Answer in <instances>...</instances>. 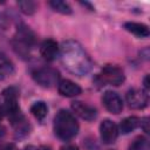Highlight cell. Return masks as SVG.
Returning <instances> with one entry per match:
<instances>
[{
  "instance_id": "d6986e66",
  "label": "cell",
  "mask_w": 150,
  "mask_h": 150,
  "mask_svg": "<svg viewBox=\"0 0 150 150\" xmlns=\"http://www.w3.org/2000/svg\"><path fill=\"white\" fill-rule=\"evenodd\" d=\"M19 7H20V11L25 14H33L36 9V5L35 2L30 1V0H27V1H19L18 2Z\"/></svg>"
},
{
  "instance_id": "cb8c5ba5",
  "label": "cell",
  "mask_w": 150,
  "mask_h": 150,
  "mask_svg": "<svg viewBox=\"0 0 150 150\" xmlns=\"http://www.w3.org/2000/svg\"><path fill=\"white\" fill-rule=\"evenodd\" d=\"M61 150H79V149L75 145H66V146H62Z\"/></svg>"
},
{
  "instance_id": "7c38bea8",
  "label": "cell",
  "mask_w": 150,
  "mask_h": 150,
  "mask_svg": "<svg viewBox=\"0 0 150 150\" xmlns=\"http://www.w3.org/2000/svg\"><path fill=\"white\" fill-rule=\"evenodd\" d=\"M57 90L62 96L66 97H74L81 94L82 89L79 84H76L75 82L70 81V80H62L59 82L57 86Z\"/></svg>"
},
{
  "instance_id": "277c9868",
  "label": "cell",
  "mask_w": 150,
  "mask_h": 150,
  "mask_svg": "<svg viewBox=\"0 0 150 150\" xmlns=\"http://www.w3.org/2000/svg\"><path fill=\"white\" fill-rule=\"evenodd\" d=\"M59 71L52 67H41L33 71V79L35 80V82H38V84H40L41 87L46 88L55 86L59 82Z\"/></svg>"
},
{
  "instance_id": "e0dca14e",
  "label": "cell",
  "mask_w": 150,
  "mask_h": 150,
  "mask_svg": "<svg viewBox=\"0 0 150 150\" xmlns=\"http://www.w3.org/2000/svg\"><path fill=\"white\" fill-rule=\"evenodd\" d=\"M49 6L55 11L59 12L61 14H70L71 13V7L64 2V1H60V0H54L49 2Z\"/></svg>"
},
{
  "instance_id": "9c48e42d",
  "label": "cell",
  "mask_w": 150,
  "mask_h": 150,
  "mask_svg": "<svg viewBox=\"0 0 150 150\" xmlns=\"http://www.w3.org/2000/svg\"><path fill=\"white\" fill-rule=\"evenodd\" d=\"M101 139L105 144H112L118 136V128L111 120H103L100 125Z\"/></svg>"
},
{
  "instance_id": "ba28073f",
  "label": "cell",
  "mask_w": 150,
  "mask_h": 150,
  "mask_svg": "<svg viewBox=\"0 0 150 150\" xmlns=\"http://www.w3.org/2000/svg\"><path fill=\"white\" fill-rule=\"evenodd\" d=\"M102 102H103L105 109L108 111H110L111 114L117 115L123 110V101H122L121 96L115 91H110V90L105 91L103 94Z\"/></svg>"
},
{
  "instance_id": "9a60e30c",
  "label": "cell",
  "mask_w": 150,
  "mask_h": 150,
  "mask_svg": "<svg viewBox=\"0 0 150 150\" xmlns=\"http://www.w3.org/2000/svg\"><path fill=\"white\" fill-rule=\"evenodd\" d=\"M13 71H14V66L12 61L2 52H0V80H4L5 77L12 75Z\"/></svg>"
},
{
  "instance_id": "5bb4252c",
  "label": "cell",
  "mask_w": 150,
  "mask_h": 150,
  "mask_svg": "<svg viewBox=\"0 0 150 150\" xmlns=\"http://www.w3.org/2000/svg\"><path fill=\"white\" fill-rule=\"evenodd\" d=\"M141 124V120L136 116H129V117H125L121 121L120 123V131L124 135L127 134H130L131 131H134L135 129H137Z\"/></svg>"
},
{
  "instance_id": "5b68a950",
  "label": "cell",
  "mask_w": 150,
  "mask_h": 150,
  "mask_svg": "<svg viewBox=\"0 0 150 150\" xmlns=\"http://www.w3.org/2000/svg\"><path fill=\"white\" fill-rule=\"evenodd\" d=\"M96 80L100 81V83H103V86L104 83H109L111 86H120L124 81V74L121 68L109 64L102 69L101 74H98Z\"/></svg>"
},
{
  "instance_id": "4316f807",
  "label": "cell",
  "mask_w": 150,
  "mask_h": 150,
  "mask_svg": "<svg viewBox=\"0 0 150 150\" xmlns=\"http://www.w3.org/2000/svg\"><path fill=\"white\" fill-rule=\"evenodd\" d=\"M2 112H4V109H2V107L0 105V120H1V117H2Z\"/></svg>"
},
{
  "instance_id": "4fadbf2b",
  "label": "cell",
  "mask_w": 150,
  "mask_h": 150,
  "mask_svg": "<svg viewBox=\"0 0 150 150\" xmlns=\"http://www.w3.org/2000/svg\"><path fill=\"white\" fill-rule=\"evenodd\" d=\"M124 28L138 38H148L150 34L148 26L139 22H125Z\"/></svg>"
},
{
  "instance_id": "7a4b0ae2",
  "label": "cell",
  "mask_w": 150,
  "mask_h": 150,
  "mask_svg": "<svg viewBox=\"0 0 150 150\" xmlns=\"http://www.w3.org/2000/svg\"><path fill=\"white\" fill-rule=\"evenodd\" d=\"M54 132L62 141L74 138L79 132V123L74 115L61 109L54 117Z\"/></svg>"
},
{
  "instance_id": "8992f818",
  "label": "cell",
  "mask_w": 150,
  "mask_h": 150,
  "mask_svg": "<svg viewBox=\"0 0 150 150\" xmlns=\"http://www.w3.org/2000/svg\"><path fill=\"white\" fill-rule=\"evenodd\" d=\"M18 89L14 87H9L2 91L4 96V111L8 115V117H12L20 112L19 103H18Z\"/></svg>"
},
{
  "instance_id": "d4e9b609",
  "label": "cell",
  "mask_w": 150,
  "mask_h": 150,
  "mask_svg": "<svg viewBox=\"0 0 150 150\" xmlns=\"http://www.w3.org/2000/svg\"><path fill=\"white\" fill-rule=\"evenodd\" d=\"M25 150H39V149L36 146H34V145H28V146L25 148Z\"/></svg>"
},
{
  "instance_id": "7402d4cb",
  "label": "cell",
  "mask_w": 150,
  "mask_h": 150,
  "mask_svg": "<svg viewBox=\"0 0 150 150\" xmlns=\"http://www.w3.org/2000/svg\"><path fill=\"white\" fill-rule=\"evenodd\" d=\"M149 120L145 117L144 120H143V122H141V124L139 125H142L143 127V130L145 131V132H149V127H148V124H149V122H148Z\"/></svg>"
},
{
  "instance_id": "8fae6325",
  "label": "cell",
  "mask_w": 150,
  "mask_h": 150,
  "mask_svg": "<svg viewBox=\"0 0 150 150\" xmlns=\"http://www.w3.org/2000/svg\"><path fill=\"white\" fill-rule=\"evenodd\" d=\"M40 54L41 56L47 60V61H53L55 60V57L59 54V46L56 43V41H54L53 39H47L42 42L41 47H40Z\"/></svg>"
},
{
  "instance_id": "ffe728a7",
  "label": "cell",
  "mask_w": 150,
  "mask_h": 150,
  "mask_svg": "<svg viewBox=\"0 0 150 150\" xmlns=\"http://www.w3.org/2000/svg\"><path fill=\"white\" fill-rule=\"evenodd\" d=\"M8 27V18L0 12V29H6Z\"/></svg>"
},
{
  "instance_id": "ac0fdd59",
  "label": "cell",
  "mask_w": 150,
  "mask_h": 150,
  "mask_svg": "<svg viewBox=\"0 0 150 150\" xmlns=\"http://www.w3.org/2000/svg\"><path fill=\"white\" fill-rule=\"evenodd\" d=\"M129 150H149V144L146 138L137 137L129 146Z\"/></svg>"
},
{
  "instance_id": "2e32d148",
  "label": "cell",
  "mask_w": 150,
  "mask_h": 150,
  "mask_svg": "<svg viewBox=\"0 0 150 150\" xmlns=\"http://www.w3.org/2000/svg\"><path fill=\"white\" fill-rule=\"evenodd\" d=\"M47 111H48V108H47L46 103L42 102V101L35 102V103H33L32 107H30V112H32L38 120L45 118L46 115H47Z\"/></svg>"
},
{
  "instance_id": "30bf717a",
  "label": "cell",
  "mask_w": 150,
  "mask_h": 150,
  "mask_svg": "<svg viewBox=\"0 0 150 150\" xmlns=\"http://www.w3.org/2000/svg\"><path fill=\"white\" fill-rule=\"evenodd\" d=\"M71 109L77 116H80L81 118H83L86 121H93L97 116V111L94 107H91L87 103H83L81 101L73 102L71 103Z\"/></svg>"
},
{
  "instance_id": "52a82bcc",
  "label": "cell",
  "mask_w": 150,
  "mask_h": 150,
  "mask_svg": "<svg viewBox=\"0 0 150 150\" xmlns=\"http://www.w3.org/2000/svg\"><path fill=\"white\" fill-rule=\"evenodd\" d=\"M127 103L129 104L130 108L132 109H143L148 105V94L143 89H130L127 95Z\"/></svg>"
},
{
  "instance_id": "484cf974",
  "label": "cell",
  "mask_w": 150,
  "mask_h": 150,
  "mask_svg": "<svg viewBox=\"0 0 150 150\" xmlns=\"http://www.w3.org/2000/svg\"><path fill=\"white\" fill-rule=\"evenodd\" d=\"M4 134H5V129H4L2 125H0V138L4 136Z\"/></svg>"
},
{
  "instance_id": "44dd1931",
  "label": "cell",
  "mask_w": 150,
  "mask_h": 150,
  "mask_svg": "<svg viewBox=\"0 0 150 150\" xmlns=\"http://www.w3.org/2000/svg\"><path fill=\"white\" fill-rule=\"evenodd\" d=\"M0 150H16V148L13 143H6L0 145Z\"/></svg>"
},
{
  "instance_id": "603a6c76",
  "label": "cell",
  "mask_w": 150,
  "mask_h": 150,
  "mask_svg": "<svg viewBox=\"0 0 150 150\" xmlns=\"http://www.w3.org/2000/svg\"><path fill=\"white\" fill-rule=\"evenodd\" d=\"M143 83H144V88H145V91L149 89V75H146L145 77H144V81H143Z\"/></svg>"
},
{
  "instance_id": "3957f363",
  "label": "cell",
  "mask_w": 150,
  "mask_h": 150,
  "mask_svg": "<svg viewBox=\"0 0 150 150\" xmlns=\"http://www.w3.org/2000/svg\"><path fill=\"white\" fill-rule=\"evenodd\" d=\"M35 42V35L34 33L23 23H20L16 28V34L14 39V49L18 54H20L22 57L27 56L29 54V48Z\"/></svg>"
},
{
  "instance_id": "6da1fadb",
  "label": "cell",
  "mask_w": 150,
  "mask_h": 150,
  "mask_svg": "<svg viewBox=\"0 0 150 150\" xmlns=\"http://www.w3.org/2000/svg\"><path fill=\"white\" fill-rule=\"evenodd\" d=\"M60 56L63 67L77 76L88 74L93 68L91 59L76 41H64L61 46Z\"/></svg>"
}]
</instances>
